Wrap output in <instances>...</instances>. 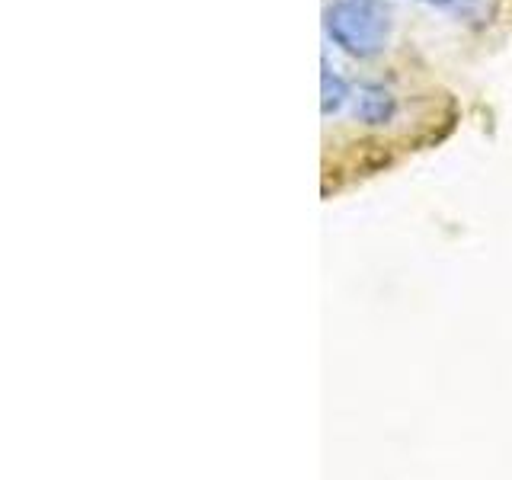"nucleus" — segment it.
I'll return each mask as SVG.
<instances>
[{
  "instance_id": "nucleus-1",
  "label": "nucleus",
  "mask_w": 512,
  "mask_h": 480,
  "mask_svg": "<svg viewBox=\"0 0 512 480\" xmlns=\"http://www.w3.org/2000/svg\"><path fill=\"white\" fill-rule=\"evenodd\" d=\"M391 7L384 0H333L324 13V29L349 58H375L391 42Z\"/></svg>"
},
{
  "instance_id": "nucleus-2",
  "label": "nucleus",
  "mask_w": 512,
  "mask_h": 480,
  "mask_svg": "<svg viewBox=\"0 0 512 480\" xmlns=\"http://www.w3.org/2000/svg\"><path fill=\"white\" fill-rule=\"evenodd\" d=\"M394 109H397V103H394V96L384 90V87H378V84H365L362 90H359V100H356V116L362 119V122H368V125H384L391 116H394Z\"/></svg>"
},
{
  "instance_id": "nucleus-3",
  "label": "nucleus",
  "mask_w": 512,
  "mask_h": 480,
  "mask_svg": "<svg viewBox=\"0 0 512 480\" xmlns=\"http://www.w3.org/2000/svg\"><path fill=\"white\" fill-rule=\"evenodd\" d=\"M420 4L455 13L464 23H490V16L496 10V0H420Z\"/></svg>"
},
{
  "instance_id": "nucleus-4",
  "label": "nucleus",
  "mask_w": 512,
  "mask_h": 480,
  "mask_svg": "<svg viewBox=\"0 0 512 480\" xmlns=\"http://www.w3.org/2000/svg\"><path fill=\"white\" fill-rule=\"evenodd\" d=\"M320 93H324V103H320V109H324V116H330V112H336L349 96V84L330 71V61L324 58V74H320Z\"/></svg>"
}]
</instances>
